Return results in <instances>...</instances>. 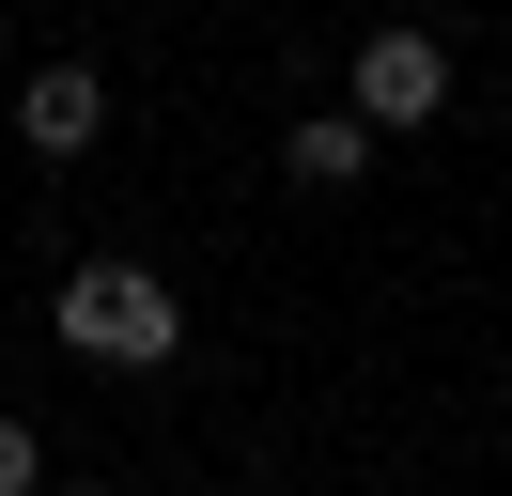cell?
Instances as JSON below:
<instances>
[{
    "label": "cell",
    "instance_id": "6da1fadb",
    "mask_svg": "<svg viewBox=\"0 0 512 496\" xmlns=\"http://www.w3.org/2000/svg\"><path fill=\"white\" fill-rule=\"evenodd\" d=\"M47 326H63V357H94V372H171L187 295H171V264H78Z\"/></svg>",
    "mask_w": 512,
    "mask_h": 496
},
{
    "label": "cell",
    "instance_id": "52a82bcc",
    "mask_svg": "<svg viewBox=\"0 0 512 496\" xmlns=\"http://www.w3.org/2000/svg\"><path fill=\"white\" fill-rule=\"evenodd\" d=\"M0 62H16V16H0Z\"/></svg>",
    "mask_w": 512,
    "mask_h": 496
},
{
    "label": "cell",
    "instance_id": "7a4b0ae2",
    "mask_svg": "<svg viewBox=\"0 0 512 496\" xmlns=\"http://www.w3.org/2000/svg\"><path fill=\"white\" fill-rule=\"evenodd\" d=\"M357 109L388 124V140H419V124L450 109V47L419 16H388V31H357Z\"/></svg>",
    "mask_w": 512,
    "mask_h": 496
},
{
    "label": "cell",
    "instance_id": "277c9868",
    "mask_svg": "<svg viewBox=\"0 0 512 496\" xmlns=\"http://www.w3.org/2000/svg\"><path fill=\"white\" fill-rule=\"evenodd\" d=\"M280 155H295V186H357V171H373V155H388V124H373V109H357V93H342V109H311V124H295Z\"/></svg>",
    "mask_w": 512,
    "mask_h": 496
},
{
    "label": "cell",
    "instance_id": "8992f818",
    "mask_svg": "<svg viewBox=\"0 0 512 496\" xmlns=\"http://www.w3.org/2000/svg\"><path fill=\"white\" fill-rule=\"evenodd\" d=\"M47 496H109V481H47Z\"/></svg>",
    "mask_w": 512,
    "mask_h": 496
},
{
    "label": "cell",
    "instance_id": "3957f363",
    "mask_svg": "<svg viewBox=\"0 0 512 496\" xmlns=\"http://www.w3.org/2000/svg\"><path fill=\"white\" fill-rule=\"evenodd\" d=\"M94 124H109V78H94V62H32V78H16V140H32L47 171H78Z\"/></svg>",
    "mask_w": 512,
    "mask_h": 496
},
{
    "label": "cell",
    "instance_id": "5b68a950",
    "mask_svg": "<svg viewBox=\"0 0 512 496\" xmlns=\"http://www.w3.org/2000/svg\"><path fill=\"white\" fill-rule=\"evenodd\" d=\"M0 496H47V450H32L16 419H0Z\"/></svg>",
    "mask_w": 512,
    "mask_h": 496
}]
</instances>
